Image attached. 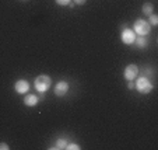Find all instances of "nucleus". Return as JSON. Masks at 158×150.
Listing matches in <instances>:
<instances>
[{
  "instance_id": "nucleus-1",
  "label": "nucleus",
  "mask_w": 158,
  "mask_h": 150,
  "mask_svg": "<svg viewBox=\"0 0 158 150\" xmlns=\"http://www.w3.org/2000/svg\"><path fill=\"white\" fill-rule=\"evenodd\" d=\"M134 88H136L140 94H150L152 91V88H154V86H152V83L150 81L148 77L141 76V77H139L137 80H136V83H134Z\"/></svg>"
},
{
  "instance_id": "nucleus-2",
  "label": "nucleus",
  "mask_w": 158,
  "mask_h": 150,
  "mask_svg": "<svg viewBox=\"0 0 158 150\" xmlns=\"http://www.w3.org/2000/svg\"><path fill=\"white\" fill-rule=\"evenodd\" d=\"M34 86H35V90L39 93H45L48 91L52 86V79L48 75H39L38 77L34 81Z\"/></svg>"
},
{
  "instance_id": "nucleus-12",
  "label": "nucleus",
  "mask_w": 158,
  "mask_h": 150,
  "mask_svg": "<svg viewBox=\"0 0 158 150\" xmlns=\"http://www.w3.org/2000/svg\"><path fill=\"white\" fill-rule=\"evenodd\" d=\"M148 24L151 25V27H152V25H157L158 24V15H155L154 13H152V14H150L148 15Z\"/></svg>"
},
{
  "instance_id": "nucleus-16",
  "label": "nucleus",
  "mask_w": 158,
  "mask_h": 150,
  "mask_svg": "<svg viewBox=\"0 0 158 150\" xmlns=\"http://www.w3.org/2000/svg\"><path fill=\"white\" fill-rule=\"evenodd\" d=\"M9 149H10V146L7 143H3V142L0 143V150H9Z\"/></svg>"
},
{
  "instance_id": "nucleus-13",
  "label": "nucleus",
  "mask_w": 158,
  "mask_h": 150,
  "mask_svg": "<svg viewBox=\"0 0 158 150\" xmlns=\"http://www.w3.org/2000/svg\"><path fill=\"white\" fill-rule=\"evenodd\" d=\"M80 149L81 147L77 143H67V146H66V150H80Z\"/></svg>"
},
{
  "instance_id": "nucleus-10",
  "label": "nucleus",
  "mask_w": 158,
  "mask_h": 150,
  "mask_svg": "<svg viewBox=\"0 0 158 150\" xmlns=\"http://www.w3.org/2000/svg\"><path fill=\"white\" fill-rule=\"evenodd\" d=\"M67 143L69 142L66 140V139H57L56 143H55V146L52 147V149H57V150H66V146H67Z\"/></svg>"
},
{
  "instance_id": "nucleus-5",
  "label": "nucleus",
  "mask_w": 158,
  "mask_h": 150,
  "mask_svg": "<svg viewBox=\"0 0 158 150\" xmlns=\"http://www.w3.org/2000/svg\"><path fill=\"white\" fill-rule=\"evenodd\" d=\"M134 39H136V32L130 28H125L120 34V41L125 44V45H131L134 44Z\"/></svg>"
},
{
  "instance_id": "nucleus-17",
  "label": "nucleus",
  "mask_w": 158,
  "mask_h": 150,
  "mask_svg": "<svg viewBox=\"0 0 158 150\" xmlns=\"http://www.w3.org/2000/svg\"><path fill=\"white\" fill-rule=\"evenodd\" d=\"M127 87H129V88H130V90H133V88H134V83H133V81H129V84H127Z\"/></svg>"
},
{
  "instance_id": "nucleus-11",
  "label": "nucleus",
  "mask_w": 158,
  "mask_h": 150,
  "mask_svg": "<svg viewBox=\"0 0 158 150\" xmlns=\"http://www.w3.org/2000/svg\"><path fill=\"white\" fill-rule=\"evenodd\" d=\"M152 11H154V6H152L151 3H144L143 4V13L146 15L152 14Z\"/></svg>"
},
{
  "instance_id": "nucleus-15",
  "label": "nucleus",
  "mask_w": 158,
  "mask_h": 150,
  "mask_svg": "<svg viewBox=\"0 0 158 150\" xmlns=\"http://www.w3.org/2000/svg\"><path fill=\"white\" fill-rule=\"evenodd\" d=\"M87 0H73V3L77 4V6H83V4H85Z\"/></svg>"
},
{
  "instance_id": "nucleus-4",
  "label": "nucleus",
  "mask_w": 158,
  "mask_h": 150,
  "mask_svg": "<svg viewBox=\"0 0 158 150\" xmlns=\"http://www.w3.org/2000/svg\"><path fill=\"white\" fill-rule=\"evenodd\" d=\"M137 75H139V67H137V65H134V63L127 65V66L125 67V70H123V77H125L127 81L136 80V79H137Z\"/></svg>"
},
{
  "instance_id": "nucleus-7",
  "label": "nucleus",
  "mask_w": 158,
  "mask_h": 150,
  "mask_svg": "<svg viewBox=\"0 0 158 150\" xmlns=\"http://www.w3.org/2000/svg\"><path fill=\"white\" fill-rule=\"evenodd\" d=\"M14 90L17 94H27L28 91H30V83H28L27 80H24V79H21V80H17L14 84Z\"/></svg>"
},
{
  "instance_id": "nucleus-6",
  "label": "nucleus",
  "mask_w": 158,
  "mask_h": 150,
  "mask_svg": "<svg viewBox=\"0 0 158 150\" xmlns=\"http://www.w3.org/2000/svg\"><path fill=\"white\" fill-rule=\"evenodd\" d=\"M69 88H70V86H69V83L66 80H60V81H57L56 83V86H55V96H57V97H63V96H66L67 94V91H69Z\"/></svg>"
},
{
  "instance_id": "nucleus-9",
  "label": "nucleus",
  "mask_w": 158,
  "mask_h": 150,
  "mask_svg": "<svg viewBox=\"0 0 158 150\" xmlns=\"http://www.w3.org/2000/svg\"><path fill=\"white\" fill-rule=\"evenodd\" d=\"M134 44H136V46H137V48H140V49L146 48V46L148 45V42H147L146 36H141V35L136 36V39H134Z\"/></svg>"
},
{
  "instance_id": "nucleus-3",
  "label": "nucleus",
  "mask_w": 158,
  "mask_h": 150,
  "mask_svg": "<svg viewBox=\"0 0 158 150\" xmlns=\"http://www.w3.org/2000/svg\"><path fill=\"white\" fill-rule=\"evenodd\" d=\"M133 31L137 34V35L146 36L151 32V25L148 24V21L147 20L139 18V20H136V23H134V25H133Z\"/></svg>"
},
{
  "instance_id": "nucleus-14",
  "label": "nucleus",
  "mask_w": 158,
  "mask_h": 150,
  "mask_svg": "<svg viewBox=\"0 0 158 150\" xmlns=\"http://www.w3.org/2000/svg\"><path fill=\"white\" fill-rule=\"evenodd\" d=\"M59 6H69V3L72 2V0H55Z\"/></svg>"
},
{
  "instance_id": "nucleus-8",
  "label": "nucleus",
  "mask_w": 158,
  "mask_h": 150,
  "mask_svg": "<svg viewBox=\"0 0 158 150\" xmlns=\"http://www.w3.org/2000/svg\"><path fill=\"white\" fill-rule=\"evenodd\" d=\"M39 102V98L35 96V94H25L24 97V105H27V107H35L36 104Z\"/></svg>"
}]
</instances>
